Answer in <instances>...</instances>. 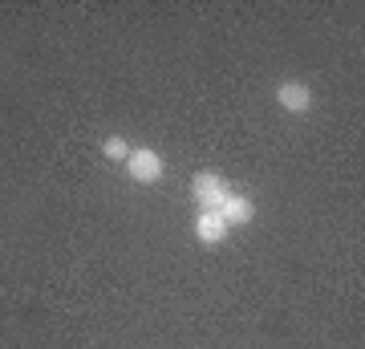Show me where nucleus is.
<instances>
[{"instance_id": "f257e3e1", "label": "nucleus", "mask_w": 365, "mask_h": 349, "mask_svg": "<svg viewBox=\"0 0 365 349\" xmlns=\"http://www.w3.org/2000/svg\"><path fill=\"white\" fill-rule=\"evenodd\" d=\"M191 195H195L199 211H220L223 199L232 195V187H227L223 175H215V171H199L195 179H191Z\"/></svg>"}, {"instance_id": "f03ea898", "label": "nucleus", "mask_w": 365, "mask_h": 349, "mask_svg": "<svg viewBox=\"0 0 365 349\" xmlns=\"http://www.w3.org/2000/svg\"><path fill=\"white\" fill-rule=\"evenodd\" d=\"M163 171H167V163H163V155H158V151H150V146H130V158H126V175H130L134 183L150 187V183L163 179Z\"/></svg>"}, {"instance_id": "7ed1b4c3", "label": "nucleus", "mask_w": 365, "mask_h": 349, "mask_svg": "<svg viewBox=\"0 0 365 349\" xmlns=\"http://www.w3.org/2000/svg\"><path fill=\"white\" fill-rule=\"evenodd\" d=\"M276 102H280V110H288V114H304V110L313 106V90H309L304 81H280V86H276Z\"/></svg>"}, {"instance_id": "20e7f679", "label": "nucleus", "mask_w": 365, "mask_h": 349, "mask_svg": "<svg viewBox=\"0 0 365 349\" xmlns=\"http://www.w3.org/2000/svg\"><path fill=\"white\" fill-rule=\"evenodd\" d=\"M220 220L227 223V228H244V223H252L256 220V203H252L248 195H227L223 199V207H220Z\"/></svg>"}, {"instance_id": "39448f33", "label": "nucleus", "mask_w": 365, "mask_h": 349, "mask_svg": "<svg viewBox=\"0 0 365 349\" xmlns=\"http://www.w3.org/2000/svg\"><path fill=\"white\" fill-rule=\"evenodd\" d=\"M195 236L203 244H220L223 236H227V223L220 220V211H199L195 216Z\"/></svg>"}, {"instance_id": "423d86ee", "label": "nucleus", "mask_w": 365, "mask_h": 349, "mask_svg": "<svg viewBox=\"0 0 365 349\" xmlns=\"http://www.w3.org/2000/svg\"><path fill=\"white\" fill-rule=\"evenodd\" d=\"M102 155L110 158V163H126V158H130V143H126L122 134H110L102 143Z\"/></svg>"}]
</instances>
